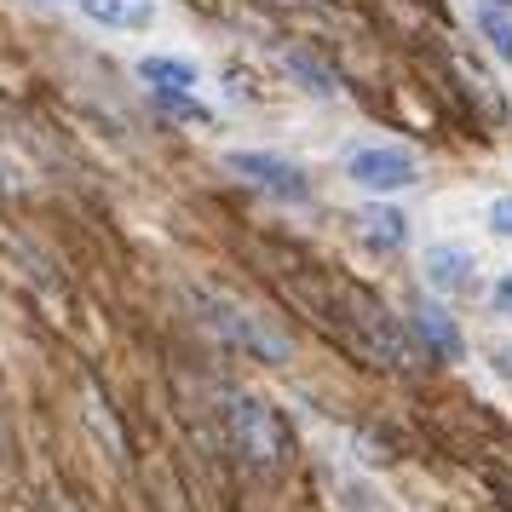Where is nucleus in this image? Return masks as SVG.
Returning <instances> with one entry per match:
<instances>
[{"label": "nucleus", "instance_id": "obj_4", "mask_svg": "<svg viewBox=\"0 0 512 512\" xmlns=\"http://www.w3.org/2000/svg\"><path fill=\"white\" fill-rule=\"evenodd\" d=\"M346 179L369 196H392L420 179V162L397 144H357V150H346Z\"/></svg>", "mask_w": 512, "mask_h": 512}, {"label": "nucleus", "instance_id": "obj_16", "mask_svg": "<svg viewBox=\"0 0 512 512\" xmlns=\"http://www.w3.org/2000/svg\"><path fill=\"white\" fill-rule=\"evenodd\" d=\"M41 6H58V0H41Z\"/></svg>", "mask_w": 512, "mask_h": 512}, {"label": "nucleus", "instance_id": "obj_12", "mask_svg": "<svg viewBox=\"0 0 512 512\" xmlns=\"http://www.w3.org/2000/svg\"><path fill=\"white\" fill-rule=\"evenodd\" d=\"M288 70L300 75V81L311 87V93H323V98L334 93V75H328L323 64H317V58H305V52H288Z\"/></svg>", "mask_w": 512, "mask_h": 512}, {"label": "nucleus", "instance_id": "obj_11", "mask_svg": "<svg viewBox=\"0 0 512 512\" xmlns=\"http://www.w3.org/2000/svg\"><path fill=\"white\" fill-rule=\"evenodd\" d=\"M478 29H484V41L495 47V58H507L512 64V6L484 0V6H478Z\"/></svg>", "mask_w": 512, "mask_h": 512}, {"label": "nucleus", "instance_id": "obj_2", "mask_svg": "<svg viewBox=\"0 0 512 512\" xmlns=\"http://www.w3.org/2000/svg\"><path fill=\"white\" fill-rule=\"evenodd\" d=\"M190 305H196V317H202V328L213 340L248 351V357H265V363H288L294 357V340L265 311H254L248 300H236L225 288H190Z\"/></svg>", "mask_w": 512, "mask_h": 512}, {"label": "nucleus", "instance_id": "obj_3", "mask_svg": "<svg viewBox=\"0 0 512 512\" xmlns=\"http://www.w3.org/2000/svg\"><path fill=\"white\" fill-rule=\"evenodd\" d=\"M219 438L231 443L248 466H282L288 461V426L271 403H259L248 392L219 397Z\"/></svg>", "mask_w": 512, "mask_h": 512}, {"label": "nucleus", "instance_id": "obj_13", "mask_svg": "<svg viewBox=\"0 0 512 512\" xmlns=\"http://www.w3.org/2000/svg\"><path fill=\"white\" fill-rule=\"evenodd\" d=\"M489 231H495V236H512V196H501V202L489 208Z\"/></svg>", "mask_w": 512, "mask_h": 512}, {"label": "nucleus", "instance_id": "obj_7", "mask_svg": "<svg viewBox=\"0 0 512 512\" xmlns=\"http://www.w3.org/2000/svg\"><path fill=\"white\" fill-rule=\"evenodd\" d=\"M81 18H93L104 29H121V35H144V29L162 24V6L156 0H75Z\"/></svg>", "mask_w": 512, "mask_h": 512}, {"label": "nucleus", "instance_id": "obj_8", "mask_svg": "<svg viewBox=\"0 0 512 512\" xmlns=\"http://www.w3.org/2000/svg\"><path fill=\"white\" fill-rule=\"evenodd\" d=\"M357 236L380 254H397V248H409V219L386 202H369V208H357Z\"/></svg>", "mask_w": 512, "mask_h": 512}, {"label": "nucleus", "instance_id": "obj_14", "mask_svg": "<svg viewBox=\"0 0 512 512\" xmlns=\"http://www.w3.org/2000/svg\"><path fill=\"white\" fill-rule=\"evenodd\" d=\"M489 363H495V369H501V380L512 386V346H495V351H489Z\"/></svg>", "mask_w": 512, "mask_h": 512}, {"label": "nucleus", "instance_id": "obj_1", "mask_svg": "<svg viewBox=\"0 0 512 512\" xmlns=\"http://www.w3.org/2000/svg\"><path fill=\"white\" fill-rule=\"evenodd\" d=\"M311 300L323 305V317L346 334V346H357L369 363H380V369H415L420 363L415 328L403 323V317H392L374 294L340 282V288H311Z\"/></svg>", "mask_w": 512, "mask_h": 512}, {"label": "nucleus", "instance_id": "obj_6", "mask_svg": "<svg viewBox=\"0 0 512 512\" xmlns=\"http://www.w3.org/2000/svg\"><path fill=\"white\" fill-rule=\"evenodd\" d=\"M420 271H426V288H438V294H472V254H466L461 242H432L426 259H420Z\"/></svg>", "mask_w": 512, "mask_h": 512}, {"label": "nucleus", "instance_id": "obj_9", "mask_svg": "<svg viewBox=\"0 0 512 512\" xmlns=\"http://www.w3.org/2000/svg\"><path fill=\"white\" fill-rule=\"evenodd\" d=\"M139 81H150L156 93H196L202 87V70L190 58H139Z\"/></svg>", "mask_w": 512, "mask_h": 512}, {"label": "nucleus", "instance_id": "obj_10", "mask_svg": "<svg viewBox=\"0 0 512 512\" xmlns=\"http://www.w3.org/2000/svg\"><path fill=\"white\" fill-rule=\"evenodd\" d=\"M409 328H415V340H420L426 351H432V357H449V363H455V357L466 351V346H461V328L449 323L438 305H420L415 323H409Z\"/></svg>", "mask_w": 512, "mask_h": 512}, {"label": "nucleus", "instance_id": "obj_15", "mask_svg": "<svg viewBox=\"0 0 512 512\" xmlns=\"http://www.w3.org/2000/svg\"><path fill=\"white\" fill-rule=\"evenodd\" d=\"M495 305H501V311H512V271L495 282Z\"/></svg>", "mask_w": 512, "mask_h": 512}, {"label": "nucleus", "instance_id": "obj_5", "mask_svg": "<svg viewBox=\"0 0 512 512\" xmlns=\"http://www.w3.org/2000/svg\"><path fill=\"white\" fill-rule=\"evenodd\" d=\"M225 173L248 179L254 190L277 196V202H311V179H305V167L288 162V156H271V150H225Z\"/></svg>", "mask_w": 512, "mask_h": 512}]
</instances>
